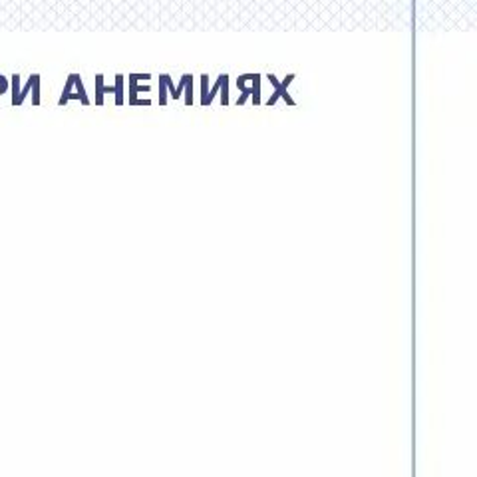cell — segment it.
<instances>
[{
	"instance_id": "cell-1",
	"label": "cell",
	"mask_w": 477,
	"mask_h": 477,
	"mask_svg": "<svg viewBox=\"0 0 477 477\" xmlns=\"http://www.w3.org/2000/svg\"><path fill=\"white\" fill-rule=\"evenodd\" d=\"M296 76L295 74H289L285 80H282V82H279L277 78H274L273 74H266V80H269V82L274 86V94H273V98H269V102H266V106H274V104H277L279 100H285L289 106H295V100L290 98V94L287 88L293 84V80Z\"/></svg>"
},
{
	"instance_id": "cell-2",
	"label": "cell",
	"mask_w": 477,
	"mask_h": 477,
	"mask_svg": "<svg viewBox=\"0 0 477 477\" xmlns=\"http://www.w3.org/2000/svg\"><path fill=\"white\" fill-rule=\"evenodd\" d=\"M255 76L257 74H242V76L237 78V88L241 90V94H245V92L250 94V90H253V80H255Z\"/></svg>"
},
{
	"instance_id": "cell-3",
	"label": "cell",
	"mask_w": 477,
	"mask_h": 477,
	"mask_svg": "<svg viewBox=\"0 0 477 477\" xmlns=\"http://www.w3.org/2000/svg\"><path fill=\"white\" fill-rule=\"evenodd\" d=\"M250 102L258 106L261 104V74H257L253 80V90H250Z\"/></svg>"
},
{
	"instance_id": "cell-4",
	"label": "cell",
	"mask_w": 477,
	"mask_h": 477,
	"mask_svg": "<svg viewBox=\"0 0 477 477\" xmlns=\"http://www.w3.org/2000/svg\"><path fill=\"white\" fill-rule=\"evenodd\" d=\"M114 94H116V104L118 106H124V76L118 74L116 76V86H114Z\"/></svg>"
},
{
	"instance_id": "cell-5",
	"label": "cell",
	"mask_w": 477,
	"mask_h": 477,
	"mask_svg": "<svg viewBox=\"0 0 477 477\" xmlns=\"http://www.w3.org/2000/svg\"><path fill=\"white\" fill-rule=\"evenodd\" d=\"M221 104L223 106H229V76L227 74H221Z\"/></svg>"
},
{
	"instance_id": "cell-6",
	"label": "cell",
	"mask_w": 477,
	"mask_h": 477,
	"mask_svg": "<svg viewBox=\"0 0 477 477\" xmlns=\"http://www.w3.org/2000/svg\"><path fill=\"white\" fill-rule=\"evenodd\" d=\"M142 92H151V86L150 84H145V86H140V84L129 86V102L135 100L137 94H142Z\"/></svg>"
},
{
	"instance_id": "cell-7",
	"label": "cell",
	"mask_w": 477,
	"mask_h": 477,
	"mask_svg": "<svg viewBox=\"0 0 477 477\" xmlns=\"http://www.w3.org/2000/svg\"><path fill=\"white\" fill-rule=\"evenodd\" d=\"M207 96H209V78L207 74H201V106H205Z\"/></svg>"
},
{
	"instance_id": "cell-8",
	"label": "cell",
	"mask_w": 477,
	"mask_h": 477,
	"mask_svg": "<svg viewBox=\"0 0 477 477\" xmlns=\"http://www.w3.org/2000/svg\"><path fill=\"white\" fill-rule=\"evenodd\" d=\"M191 80H193V76H191V74H183V76H181V84L175 88V96H173V100H180V98H181V92L185 90V86H188V84L191 82Z\"/></svg>"
},
{
	"instance_id": "cell-9",
	"label": "cell",
	"mask_w": 477,
	"mask_h": 477,
	"mask_svg": "<svg viewBox=\"0 0 477 477\" xmlns=\"http://www.w3.org/2000/svg\"><path fill=\"white\" fill-rule=\"evenodd\" d=\"M219 88H221V76L217 78V84L212 88V90H209V96H207V100H205V106H212L213 100H215V96L219 94Z\"/></svg>"
},
{
	"instance_id": "cell-10",
	"label": "cell",
	"mask_w": 477,
	"mask_h": 477,
	"mask_svg": "<svg viewBox=\"0 0 477 477\" xmlns=\"http://www.w3.org/2000/svg\"><path fill=\"white\" fill-rule=\"evenodd\" d=\"M96 88H98V92H96V96H98V98H96V104H104V78L98 76L96 78Z\"/></svg>"
},
{
	"instance_id": "cell-11",
	"label": "cell",
	"mask_w": 477,
	"mask_h": 477,
	"mask_svg": "<svg viewBox=\"0 0 477 477\" xmlns=\"http://www.w3.org/2000/svg\"><path fill=\"white\" fill-rule=\"evenodd\" d=\"M127 78H129L127 80L129 86H135L137 82H140V80H151V74H129Z\"/></svg>"
},
{
	"instance_id": "cell-12",
	"label": "cell",
	"mask_w": 477,
	"mask_h": 477,
	"mask_svg": "<svg viewBox=\"0 0 477 477\" xmlns=\"http://www.w3.org/2000/svg\"><path fill=\"white\" fill-rule=\"evenodd\" d=\"M193 104V80L185 86V106H191Z\"/></svg>"
},
{
	"instance_id": "cell-13",
	"label": "cell",
	"mask_w": 477,
	"mask_h": 477,
	"mask_svg": "<svg viewBox=\"0 0 477 477\" xmlns=\"http://www.w3.org/2000/svg\"><path fill=\"white\" fill-rule=\"evenodd\" d=\"M167 96H165V84L159 80V106H165Z\"/></svg>"
},
{
	"instance_id": "cell-14",
	"label": "cell",
	"mask_w": 477,
	"mask_h": 477,
	"mask_svg": "<svg viewBox=\"0 0 477 477\" xmlns=\"http://www.w3.org/2000/svg\"><path fill=\"white\" fill-rule=\"evenodd\" d=\"M129 104H132V106H151V100H150V98H148V100L135 98V100H132Z\"/></svg>"
},
{
	"instance_id": "cell-15",
	"label": "cell",
	"mask_w": 477,
	"mask_h": 477,
	"mask_svg": "<svg viewBox=\"0 0 477 477\" xmlns=\"http://www.w3.org/2000/svg\"><path fill=\"white\" fill-rule=\"evenodd\" d=\"M250 100V94L245 92V94H241V98L237 100V106H242V104H247Z\"/></svg>"
}]
</instances>
